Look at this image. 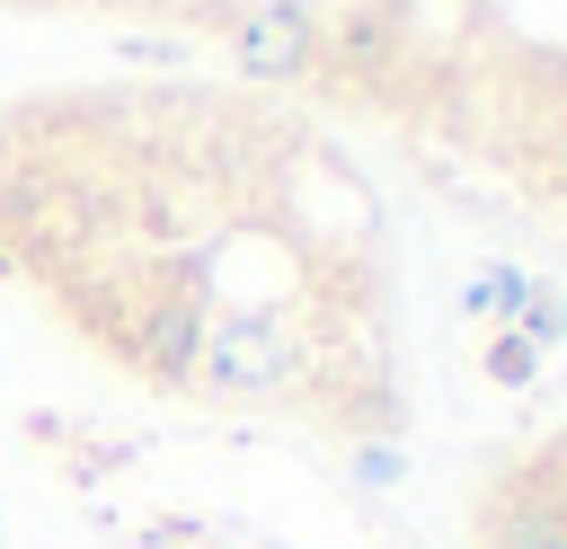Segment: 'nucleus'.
<instances>
[{
	"instance_id": "obj_5",
	"label": "nucleus",
	"mask_w": 567,
	"mask_h": 549,
	"mask_svg": "<svg viewBox=\"0 0 567 549\" xmlns=\"http://www.w3.org/2000/svg\"><path fill=\"white\" fill-rule=\"evenodd\" d=\"M523 301H532V274H523V266H478V274L461 283V310H470L478 328H514Z\"/></svg>"
},
{
	"instance_id": "obj_2",
	"label": "nucleus",
	"mask_w": 567,
	"mask_h": 549,
	"mask_svg": "<svg viewBox=\"0 0 567 549\" xmlns=\"http://www.w3.org/2000/svg\"><path fill=\"white\" fill-rule=\"evenodd\" d=\"M230 62L248 80H310L319 71V18L301 0H257L239 27H230Z\"/></svg>"
},
{
	"instance_id": "obj_9",
	"label": "nucleus",
	"mask_w": 567,
	"mask_h": 549,
	"mask_svg": "<svg viewBox=\"0 0 567 549\" xmlns=\"http://www.w3.org/2000/svg\"><path fill=\"white\" fill-rule=\"evenodd\" d=\"M168 549H213V540H168Z\"/></svg>"
},
{
	"instance_id": "obj_1",
	"label": "nucleus",
	"mask_w": 567,
	"mask_h": 549,
	"mask_svg": "<svg viewBox=\"0 0 567 549\" xmlns=\"http://www.w3.org/2000/svg\"><path fill=\"white\" fill-rule=\"evenodd\" d=\"M301 363H310V345H301L284 319H266V310H221V319H204V345H195L186 390H204V398H275V390L301 381Z\"/></svg>"
},
{
	"instance_id": "obj_4",
	"label": "nucleus",
	"mask_w": 567,
	"mask_h": 549,
	"mask_svg": "<svg viewBox=\"0 0 567 549\" xmlns=\"http://www.w3.org/2000/svg\"><path fill=\"white\" fill-rule=\"evenodd\" d=\"M399 44H408V9H399V0H354V9L337 18V62H346L354 80H381V71L399 62Z\"/></svg>"
},
{
	"instance_id": "obj_3",
	"label": "nucleus",
	"mask_w": 567,
	"mask_h": 549,
	"mask_svg": "<svg viewBox=\"0 0 567 549\" xmlns=\"http://www.w3.org/2000/svg\"><path fill=\"white\" fill-rule=\"evenodd\" d=\"M478 549H567V496L549 487H496L478 514Z\"/></svg>"
},
{
	"instance_id": "obj_8",
	"label": "nucleus",
	"mask_w": 567,
	"mask_h": 549,
	"mask_svg": "<svg viewBox=\"0 0 567 549\" xmlns=\"http://www.w3.org/2000/svg\"><path fill=\"white\" fill-rule=\"evenodd\" d=\"M514 336H523L532 354H549V345H567V301L532 283V301H523V319H514Z\"/></svg>"
},
{
	"instance_id": "obj_7",
	"label": "nucleus",
	"mask_w": 567,
	"mask_h": 549,
	"mask_svg": "<svg viewBox=\"0 0 567 549\" xmlns=\"http://www.w3.org/2000/svg\"><path fill=\"white\" fill-rule=\"evenodd\" d=\"M346 478H354V487H399V478H408V452L381 443V434H363V443L346 452Z\"/></svg>"
},
{
	"instance_id": "obj_6",
	"label": "nucleus",
	"mask_w": 567,
	"mask_h": 549,
	"mask_svg": "<svg viewBox=\"0 0 567 549\" xmlns=\"http://www.w3.org/2000/svg\"><path fill=\"white\" fill-rule=\"evenodd\" d=\"M478 372L496 381V390H532V372H540V354L514 336V328H487V345H478Z\"/></svg>"
}]
</instances>
